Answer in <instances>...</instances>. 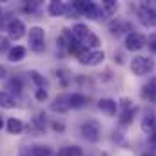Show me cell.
<instances>
[{"label":"cell","instance_id":"603a6c76","mask_svg":"<svg viewBox=\"0 0 156 156\" xmlns=\"http://www.w3.org/2000/svg\"><path fill=\"white\" fill-rule=\"evenodd\" d=\"M82 45H83V47H85L87 51H93V47L100 45V38H98V37H96V35H94V33L91 31V33L87 35V38L82 42Z\"/></svg>","mask_w":156,"mask_h":156},{"label":"cell","instance_id":"ac0fdd59","mask_svg":"<svg viewBox=\"0 0 156 156\" xmlns=\"http://www.w3.org/2000/svg\"><path fill=\"white\" fill-rule=\"evenodd\" d=\"M5 127H7V133L9 134H20L24 131V123L18 118H9L7 123H5Z\"/></svg>","mask_w":156,"mask_h":156},{"label":"cell","instance_id":"52a82bcc","mask_svg":"<svg viewBox=\"0 0 156 156\" xmlns=\"http://www.w3.org/2000/svg\"><path fill=\"white\" fill-rule=\"evenodd\" d=\"M145 44H147L145 35H142V33H138V31H131V33L125 37V47H127L129 51H140L142 47H145Z\"/></svg>","mask_w":156,"mask_h":156},{"label":"cell","instance_id":"6da1fadb","mask_svg":"<svg viewBox=\"0 0 156 156\" xmlns=\"http://www.w3.org/2000/svg\"><path fill=\"white\" fill-rule=\"evenodd\" d=\"M154 60L151 56H134L131 60V71L136 75V76H144V75H149L154 71Z\"/></svg>","mask_w":156,"mask_h":156},{"label":"cell","instance_id":"4fadbf2b","mask_svg":"<svg viewBox=\"0 0 156 156\" xmlns=\"http://www.w3.org/2000/svg\"><path fill=\"white\" fill-rule=\"evenodd\" d=\"M142 96L149 102H156V78H151L144 87H142Z\"/></svg>","mask_w":156,"mask_h":156},{"label":"cell","instance_id":"9a60e30c","mask_svg":"<svg viewBox=\"0 0 156 156\" xmlns=\"http://www.w3.org/2000/svg\"><path fill=\"white\" fill-rule=\"evenodd\" d=\"M24 56H26V47H22V45H13L7 51L9 62H20V60H24Z\"/></svg>","mask_w":156,"mask_h":156},{"label":"cell","instance_id":"836d02e7","mask_svg":"<svg viewBox=\"0 0 156 156\" xmlns=\"http://www.w3.org/2000/svg\"><path fill=\"white\" fill-rule=\"evenodd\" d=\"M0 13H2V7H0Z\"/></svg>","mask_w":156,"mask_h":156},{"label":"cell","instance_id":"8992f818","mask_svg":"<svg viewBox=\"0 0 156 156\" xmlns=\"http://www.w3.org/2000/svg\"><path fill=\"white\" fill-rule=\"evenodd\" d=\"M78 60H80V64H83V66H100L104 60H105V53L104 51H98V49H94V51H83L80 56H78Z\"/></svg>","mask_w":156,"mask_h":156},{"label":"cell","instance_id":"277c9868","mask_svg":"<svg viewBox=\"0 0 156 156\" xmlns=\"http://www.w3.org/2000/svg\"><path fill=\"white\" fill-rule=\"evenodd\" d=\"M138 16L142 24L145 26H156V4L154 2H144L138 7Z\"/></svg>","mask_w":156,"mask_h":156},{"label":"cell","instance_id":"7a4b0ae2","mask_svg":"<svg viewBox=\"0 0 156 156\" xmlns=\"http://www.w3.org/2000/svg\"><path fill=\"white\" fill-rule=\"evenodd\" d=\"M27 40H29V47L35 51V53H42L44 47H45V31L35 26V27H29V33H27Z\"/></svg>","mask_w":156,"mask_h":156},{"label":"cell","instance_id":"4316f807","mask_svg":"<svg viewBox=\"0 0 156 156\" xmlns=\"http://www.w3.org/2000/svg\"><path fill=\"white\" fill-rule=\"evenodd\" d=\"M147 45H149V49H151L153 53H156V33L149 35V38H147Z\"/></svg>","mask_w":156,"mask_h":156},{"label":"cell","instance_id":"30bf717a","mask_svg":"<svg viewBox=\"0 0 156 156\" xmlns=\"http://www.w3.org/2000/svg\"><path fill=\"white\" fill-rule=\"evenodd\" d=\"M98 109H100L102 113H105L107 116H116L118 104L115 100H111V98H102V100L98 102Z\"/></svg>","mask_w":156,"mask_h":156},{"label":"cell","instance_id":"f1b7e54d","mask_svg":"<svg viewBox=\"0 0 156 156\" xmlns=\"http://www.w3.org/2000/svg\"><path fill=\"white\" fill-rule=\"evenodd\" d=\"M38 7H40L38 2H33V4H27V5L24 7V11H26V13H33V11H37Z\"/></svg>","mask_w":156,"mask_h":156},{"label":"cell","instance_id":"2e32d148","mask_svg":"<svg viewBox=\"0 0 156 156\" xmlns=\"http://www.w3.org/2000/svg\"><path fill=\"white\" fill-rule=\"evenodd\" d=\"M87 104V96L85 94H82V93H73V94H69V105H71V109H80V107H83Z\"/></svg>","mask_w":156,"mask_h":156},{"label":"cell","instance_id":"d4e9b609","mask_svg":"<svg viewBox=\"0 0 156 156\" xmlns=\"http://www.w3.org/2000/svg\"><path fill=\"white\" fill-rule=\"evenodd\" d=\"M29 76H31V80L35 82V85H37L38 89H45V78L42 76L38 71H31V73H29Z\"/></svg>","mask_w":156,"mask_h":156},{"label":"cell","instance_id":"ffe728a7","mask_svg":"<svg viewBox=\"0 0 156 156\" xmlns=\"http://www.w3.org/2000/svg\"><path fill=\"white\" fill-rule=\"evenodd\" d=\"M5 89H9L7 93L11 94V93H15V94H20L22 93V80L18 76H13L9 82H7V87Z\"/></svg>","mask_w":156,"mask_h":156},{"label":"cell","instance_id":"7c38bea8","mask_svg":"<svg viewBox=\"0 0 156 156\" xmlns=\"http://www.w3.org/2000/svg\"><path fill=\"white\" fill-rule=\"evenodd\" d=\"M142 129H144L145 133H153V131L156 129V115H154L153 109L145 111L144 120H142Z\"/></svg>","mask_w":156,"mask_h":156},{"label":"cell","instance_id":"8fae6325","mask_svg":"<svg viewBox=\"0 0 156 156\" xmlns=\"http://www.w3.org/2000/svg\"><path fill=\"white\" fill-rule=\"evenodd\" d=\"M131 29H133V26L129 24V22H125V20H120V18H116V20H113L111 24H109V31L113 33V35H122V33H131Z\"/></svg>","mask_w":156,"mask_h":156},{"label":"cell","instance_id":"d6986e66","mask_svg":"<svg viewBox=\"0 0 156 156\" xmlns=\"http://www.w3.org/2000/svg\"><path fill=\"white\" fill-rule=\"evenodd\" d=\"M0 107H4V109L15 107V98H13V94H9L7 91H0Z\"/></svg>","mask_w":156,"mask_h":156},{"label":"cell","instance_id":"9c48e42d","mask_svg":"<svg viewBox=\"0 0 156 156\" xmlns=\"http://www.w3.org/2000/svg\"><path fill=\"white\" fill-rule=\"evenodd\" d=\"M51 109H53L55 113H67V111L71 109V105H69V94H60V96H56V98L53 100V104H51Z\"/></svg>","mask_w":156,"mask_h":156},{"label":"cell","instance_id":"ba28073f","mask_svg":"<svg viewBox=\"0 0 156 156\" xmlns=\"http://www.w3.org/2000/svg\"><path fill=\"white\" fill-rule=\"evenodd\" d=\"M5 31H7L9 38L20 40L24 35H26V26H24L22 20H18V18H11V22H9V26H7Z\"/></svg>","mask_w":156,"mask_h":156},{"label":"cell","instance_id":"7402d4cb","mask_svg":"<svg viewBox=\"0 0 156 156\" xmlns=\"http://www.w3.org/2000/svg\"><path fill=\"white\" fill-rule=\"evenodd\" d=\"M31 156H53V149L49 145H33Z\"/></svg>","mask_w":156,"mask_h":156},{"label":"cell","instance_id":"5bb4252c","mask_svg":"<svg viewBox=\"0 0 156 156\" xmlns=\"http://www.w3.org/2000/svg\"><path fill=\"white\" fill-rule=\"evenodd\" d=\"M91 33V29L85 26V24H75L73 26V29H71V35H73V38L76 40V42H83V40L87 38V35Z\"/></svg>","mask_w":156,"mask_h":156},{"label":"cell","instance_id":"83f0119b","mask_svg":"<svg viewBox=\"0 0 156 156\" xmlns=\"http://www.w3.org/2000/svg\"><path fill=\"white\" fill-rule=\"evenodd\" d=\"M35 98H37L38 102L47 100V91H45V89H37V93H35Z\"/></svg>","mask_w":156,"mask_h":156},{"label":"cell","instance_id":"cb8c5ba5","mask_svg":"<svg viewBox=\"0 0 156 156\" xmlns=\"http://www.w3.org/2000/svg\"><path fill=\"white\" fill-rule=\"evenodd\" d=\"M118 11V4L115 0H105L102 2V15H115Z\"/></svg>","mask_w":156,"mask_h":156},{"label":"cell","instance_id":"5b68a950","mask_svg":"<svg viewBox=\"0 0 156 156\" xmlns=\"http://www.w3.org/2000/svg\"><path fill=\"white\" fill-rule=\"evenodd\" d=\"M118 111H120V123H123V125L133 123L136 107L133 105V102H131L129 98H122V100L118 102Z\"/></svg>","mask_w":156,"mask_h":156},{"label":"cell","instance_id":"f546056e","mask_svg":"<svg viewBox=\"0 0 156 156\" xmlns=\"http://www.w3.org/2000/svg\"><path fill=\"white\" fill-rule=\"evenodd\" d=\"M53 129H55V131H60V133H62V131L66 129V125H64V123H60V122H53Z\"/></svg>","mask_w":156,"mask_h":156},{"label":"cell","instance_id":"e0dca14e","mask_svg":"<svg viewBox=\"0 0 156 156\" xmlns=\"http://www.w3.org/2000/svg\"><path fill=\"white\" fill-rule=\"evenodd\" d=\"M47 11H49L51 16H64V15H66V2H58V0H55V2L49 4Z\"/></svg>","mask_w":156,"mask_h":156},{"label":"cell","instance_id":"1f68e13d","mask_svg":"<svg viewBox=\"0 0 156 156\" xmlns=\"http://www.w3.org/2000/svg\"><path fill=\"white\" fill-rule=\"evenodd\" d=\"M4 127V120H2V116H0V129Z\"/></svg>","mask_w":156,"mask_h":156},{"label":"cell","instance_id":"4dcf8cb0","mask_svg":"<svg viewBox=\"0 0 156 156\" xmlns=\"http://www.w3.org/2000/svg\"><path fill=\"white\" fill-rule=\"evenodd\" d=\"M5 73H7V71H5V67H4V66H0V78L5 76Z\"/></svg>","mask_w":156,"mask_h":156},{"label":"cell","instance_id":"484cf974","mask_svg":"<svg viewBox=\"0 0 156 156\" xmlns=\"http://www.w3.org/2000/svg\"><path fill=\"white\" fill-rule=\"evenodd\" d=\"M9 49H11V47H9V38L4 37V35H0V55L7 53Z\"/></svg>","mask_w":156,"mask_h":156},{"label":"cell","instance_id":"d6a6232c","mask_svg":"<svg viewBox=\"0 0 156 156\" xmlns=\"http://www.w3.org/2000/svg\"><path fill=\"white\" fill-rule=\"evenodd\" d=\"M142 156H154V154H153V153H144Z\"/></svg>","mask_w":156,"mask_h":156},{"label":"cell","instance_id":"44dd1931","mask_svg":"<svg viewBox=\"0 0 156 156\" xmlns=\"http://www.w3.org/2000/svg\"><path fill=\"white\" fill-rule=\"evenodd\" d=\"M56 156H82V149L78 145H67V147H62Z\"/></svg>","mask_w":156,"mask_h":156},{"label":"cell","instance_id":"3957f363","mask_svg":"<svg viewBox=\"0 0 156 156\" xmlns=\"http://www.w3.org/2000/svg\"><path fill=\"white\" fill-rule=\"evenodd\" d=\"M80 131H82V136H83L87 142H98L100 136H102V127H100V123H98L96 120H87V122H83L82 127H80Z\"/></svg>","mask_w":156,"mask_h":156}]
</instances>
